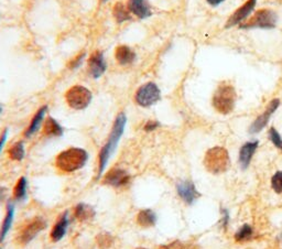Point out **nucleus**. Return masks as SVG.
<instances>
[{"mask_svg": "<svg viewBox=\"0 0 282 249\" xmlns=\"http://www.w3.org/2000/svg\"><path fill=\"white\" fill-rule=\"evenodd\" d=\"M90 73L94 78H99L106 71V62L103 53L95 52L88 61Z\"/></svg>", "mask_w": 282, "mask_h": 249, "instance_id": "nucleus-14", "label": "nucleus"}, {"mask_svg": "<svg viewBox=\"0 0 282 249\" xmlns=\"http://www.w3.org/2000/svg\"><path fill=\"white\" fill-rule=\"evenodd\" d=\"M258 144L259 142L256 141H248L246 143L243 144V147L239 150V160L238 162L240 164V168L243 170H246L249 167L251 159L254 157L255 152L258 149Z\"/></svg>", "mask_w": 282, "mask_h": 249, "instance_id": "nucleus-13", "label": "nucleus"}, {"mask_svg": "<svg viewBox=\"0 0 282 249\" xmlns=\"http://www.w3.org/2000/svg\"><path fill=\"white\" fill-rule=\"evenodd\" d=\"M27 196V179L21 177L16 183V186L13 188V199L21 201L26 199Z\"/></svg>", "mask_w": 282, "mask_h": 249, "instance_id": "nucleus-24", "label": "nucleus"}, {"mask_svg": "<svg viewBox=\"0 0 282 249\" xmlns=\"http://www.w3.org/2000/svg\"><path fill=\"white\" fill-rule=\"evenodd\" d=\"M0 249H2V248H0Z\"/></svg>", "mask_w": 282, "mask_h": 249, "instance_id": "nucleus-39", "label": "nucleus"}, {"mask_svg": "<svg viewBox=\"0 0 282 249\" xmlns=\"http://www.w3.org/2000/svg\"><path fill=\"white\" fill-rule=\"evenodd\" d=\"M204 165L206 170L213 174L226 172L231 167L228 151L224 147H214L207 150L204 157Z\"/></svg>", "mask_w": 282, "mask_h": 249, "instance_id": "nucleus-4", "label": "nucleus"}, {"mask_svg": "<svg viewBox=\"0 0 282 249\" xmlns=\"http://www.w3.org/2000/svg\"><path fill=\"white\" fill-rule=\"evenodd\" d=\"M116 60L122 65H127L136 60V53L129 47L120 46L116 49Z\"/></svg>", "mask_w": 282, "mask_h": 249, "instance_id": "nucleus-18", "label": "nucleus"}, {"mask_svg": "<svg viewBox=\"0 0 282 249\" xmlns=\"http://www.w3.org/2000/svg\"><path fill=\"white\" fill-rule=\"evenodd\" d=\"M130 180L129 174L122 169L110 170L104 178V183L114 188H122L128 184Z\"/></svg>", "mask_w": 282, "mask_h": 249, "instance_id": "nucleus-12", "label": "nucleus"}, {"mask_svg": "<svg viewBox=\"0 0 282 249\" xmlns=\"http://www.w3.org/2000/svg\"><path fill=\"white\" fill-rule=\"evenodd\" d=\"M128 9L140 19L151 16V9L148 0H129Z\"/></svg>", "mask_w": 282, "mask_h": 249, "instance_id": "nucleus-16", "label": "nucleus"}, {"mask_svg": "<svg viewBox=\"0 0 282 249\" xmlns=\"http://www.w3.org/2000/svg\"><path fill=\"white\" fill-rule=\"evenodd\" d=\"M229 223V213L227 210H223V226H224V229L226 230V227Z\"/></svg>", "mask_w": 282, "mask_h": 249, "instance_id": "nucleus-32", "label": "nucleus"}, {"mask_svg": "<svg viewBox=\"0 0 282 249\" xmlns=\"http://www.w3.org/2000/svg\"><path fill=\"white\" fill-rule=\"evenodd\" d=\"M8 155L11 160L14 161H21L25 158V146L22 141H18L11 146L10 149L8 150Z\"/></svg>", "mask_w": 282, "mask_h": 249, "instance_id": "nucleus-25", "label": "nucleus"}, {"mask_svg": "<svg viewBox=\"0 0 282 249\" xmlns=\"http://www.w3.org/2000/svg\"><path fill=\"white\" fill-rule=\"evenodd\" d=\"M252 229L251 226L248 224H245L240 227V230H238L235 234V240L239 241V243H244V241H247L252 237Z\"/></svg>", "mask_w": 282, "mask_h": 249, "instance_id": "nucleus-26", "label": "nucleus"}, {"mask_svg": "<svg viewBox=\"0 0 282 249\" xmlns=\"http://www.w3.org/2000/svg\"><path fill=\"white\" fill-rule=\"evenodd\" d=\"M176 191L181 199L189 205L194 203L201 196V193L196 190L194 183L191 181H180L176 184Z\"/></svg>", "mask_w": 282, "mask_h": 249, "instance_id": "nucleus-11", "label": "nucleus"}, {"mask_svg": "<svg viewBox=\"0 0 282 249\" xmlns=\"http://www.w3.org/2000/svg\"><path fill=\"white\" fill-rule=\"evenodd\" d=\"M271 188L276 193H282V171H278L271 178Z\"/></svg>", "mask_w": 282, "mask_h": 249, "instance_id": "nucleus-28", "label": "nucleus"}, {"mask_svg": "<svg viewBox=\"0 0 282 249\" xmlns=\"http://www.w3.org/2000/svg\"><path fill=\"white\" fill-rule=\"evenodd\" d=\"M161 98V92L157 84L152 82L140 86L135 95V100L141 107H150Z\"/></svg>", "mask_w": 282, "mask_h": 249, "instance_id": "nucleus-7", "label": "nucleus"}, {"mask_svg": "<svg viewBox=\"0 0 282 249\" xmlns=\"http://www.w3.org/2000/svg\"><path fill=\"white\" fill-rule=\"evenodd\" d=\"M43 133L48 137H61L63 135V128L54 118L49 117L44 123Z\"/></svg>", "mask_w": 282, "mask_h": 249, "instance_id": "nucleus-20", "label": "nucleus"}, {"mask_svg": "<svg viewBox=\"0 0 282 249\" xmlns=\"http://www.w3.org/2000/svg\"><path fill=\"white\" fill-rule=\"evenodd\" d=\"M137 249H148V248H137Z\"/></svg>", "mask_w": 282, "mask_h": 249, "instance_id": "nucleus-38", "label": "nucleus"}, {"mask_svg": "<svg viewBox=\"0 0 282 249\" xmlns=\"http://www.w3.org/2000/svg\"><path fill=\"white\" fill-rule=\"evenodd\" d=\"M84 57H85V53L79 54L77 57H75V58H74V60L72 61V63H71L70 67H71L72 69H77V68L79 67V65H80L82 61H83V58H84Z\"/></svg>", "mask_w": 282, "mask_h": 249, "instance_id": "nucleus-30", "label": "nucleus"}, {"mask_svg": "<svg viewBox=\"0 0 282 249\" xmlns=\"http://www.w3.org/2000/svg\"><path fill=\"white\" fill-rule=\"evenodd\" d=\"M94 214L95 212L91 205H87L84 203L77 204L75 211H74V215H75L78 221H86V219L93 217Z\"/></svg>", "mask_w": 282, "mask_h": 249, "instance_id": "nucleus-22", "label": "nucleus"}, {"mask_svg": "<svg viewBox=\"0 0 282 249\" xmlns=\"http://www.w3.org/2000/svg\"><path fill=\"white\" fill-rule=\"evenodd\" d=\"M256 5H257V0H247L246 3L241 5L239 8L228 18V20L225 24V28L228 29V28H233L244 24L245 21L249 18L251 12L254 11Z\"/></svg>", "mask_w": 282, "mask_h": 249, "instance_id": "nucleus-9", "label": "nucleus"}, {"mask_svg": "<svg viewBox=\"0 0 282 249\" xmlns=\"http://www.w3.org/2000/svg\"><path fill=\"white\" fill-rule=\"evenodd\" d=\"M6 194H7V189L6 188H0V201H3L5 199Z\"/></svg>", "mask_w": 282, "mask_h": 249, "instance_id": "nucleus-35", "label": "nucleus"}, {"mask_svg": "<svg viewBox=\"0 0 282 249\" xmlns=\"http://www.w3.org/2000/svg\"><path fill=\"white\" fill-rule=\"evenodd\" d=\"M2 112H3V108H2V106H0V114H2Z\"/></svg>", "mask_w": 282, "mask_h": 249, "instance_id": "nucleus-36", "label": "nucleus"}, {"mask_svg": "<svg viewBox=\"0 0 282 249\" xmlns=\"http://www.w3.org/2000/svg\"><path fill=\"white\" fill-rule=\"evenodd\" d=\"M13 216H14V206L9 202L8 204H7V212H6L4 221H3L2 229H0V243H3V241L5 240L7 234H8V232L11 229V225L13 222Z\"/></svg>", "mask_w": 282, "mask_h": 249, "instance_id": "nucleus-17", "label": "nucleus"}, {"mask_svg": "<svg viewBox=\"0 0 282 249\" xmlns=\"http://www.w3.org/2000/svg\"><path fill=\"white\" fill-rule=\"evenodd\" d=\"M268 137L270 139V141L273 143L274 147L278 148L282 152V137L278 133V130L276 128H274V127H271L269 129Z\"/></svg>", "mask_w": 282, "mask_h": 249, "instance_id": "nucleus-27", "label": "nucleus"}, {"mask_svg": "<svg viewBox=\"0 0 282 249\" xmlns=\"http://www.w3.org/2000/svg\"><path fill=\"white\" fill-rule=\"evenodd\" d=\"M7 136H8V130H5L4 133L2 134V136H0V152H2L3 150V147L4 144L6 143V140H7Z\"/></svg>", "mask_w": 282, "mask_h": 249, "instance_id": "nucleus-33", "label": "nucleus"}, {"mask_svg": "<svg viewBox=\"0 0 282 249\" xmlns=\"http://www.w3.org/2000/svg\"><path fill=\"white\" fill-rule=\"evenodd\" d=\"M126 123H127V117H126V115L124 113L118 114V116L115 119V122L113 125V128H111L108 140L99 152L97 179H99L102 177L103 172L106 169L110 157L113 156V153L115 152L117 146H118V142H119L122 136L124 135Z\"/></svg>", "mask_w": 282, "mask_h": 249, "instance_id": "nucleus-1", "label": "nucleus"}, {"mask_svg": "<svg viewBox=\"0 0 282 249\" xmlns=\"http://www.w3.org/2000/svg\"><path fill=\"white\" fill-rule=\"evenodd\" d=\"M46 229V222L42 218H35L32 222L25 226L22 231L19 233L18 241L21 245H27L38 235L40 232Z\"/></svg>", "mask_w": 282, "mask_h": 249, "instance_id": "nucleus-10", "label": "nucleus"}, {"mask_svg": "<svg viewBox=\"0 0 282 249\" xmlns=\"http://www.w3.org/2000/svg\"><path fill=\"white\" fill-rule=\"evenodd\" d=\"M279 106H280V100L278 98L272 99L268 104V106H267L266 111L261 115H259L257 118L252 121V123L249 127V134L256 135V134L260 133V131L267 126V125H268L271 116L276 113Z\"/></svg>", "mask_w": 282, "mask_h": 249, "instance_id": "nucleus-8", "label": "nucleus"}, {"mask_svg": "<svg viewBox=\"0 0 282 249\" xmlns=\"http://www.w3.org/2000/svg\"><path fill=\"white\" fill-rule=\"evenodd\" d=\"M161 249H183V245L180 243V241H174L172 244L161 247Z\"/></svg>", "mask_w": 282, "mask_h": 249, "instance_id": "nucleus-31", "label": "nucleus"}, {"mask_svg": "<svg viewBox=\"0 0 282 249\" xmlns=\"http://www.w3.org/2000/svg\"><path fill=\"white\" fill-rule=\"evenodd\" d=\"M47 109H48L47 106H42L39 111L36 112V114L33 116L30 125H29V127L26 130V133H25L26 137H31L32 135H34L36 133V131L39 130L41 123L43 121L44 115H46V113H47Z\"/></svg>", "mask_w": 282, "mask_h": 249, "instance_id": "nucleus-19", "label": "nucleus"}, {"mask_svg": "<svg viewBox=\"0 0 282 249\" xmlns=\"http://www.w3.org/2000/svg\"><path fill=\"white\" fill-rule=\"evenodd\" d=\"M236 100L237 94L234 86L229 83H221L213 95L212 104L217 113L228 115L234 111Z\"/></svg>", "mask_w": 282, "mask_h": 249, "instance_id": "nucleus-3", "label": "nucleus"}, {"mask_svg": "<svg viewBox=\"0 0 282 249\" xmlns=\"http://www.w3.org/2000/svg\"><path fill=\"white\" fill-rule=\"evenodd\" d=\"M206 2H207V4H209V5L212 6V7H217V6H219L220 4L224 3L225 0H206Z\"/></svg>", "mask_w": 282, "mask_h": 249, "instance_id": "nucleus-34", "label": "nucleus"}, {"mask_svg": "<svg viewBox=\"0 0 282 249\" xmlns=\"http://www.w3.org/2000/svg\"><path fill=\"white\" fill-rule=\"evenodd\" d=\"M93 95L91 91L82 85L72 86L71 89L66 92L65 99L69 106L76 111H82L85 109L91 104Z\"/></svg>", "mask_w": 282, "mask_h": 249, "instance_id": "nucleus-6", "label": "nucleus"}, {"mask_svg": "<svg viewBox=\"0 0 282 249\" xmlns=\"http://www.w3.org/2000/svg\"><path fill=\"white\" fill-rule=\"evenodd\" d=\"M277 23L276 12L271 9H260L241 24L240 29H272L277 26Z\"/></svg>", "mask_w": 282, "mask_h": 249, "instance_id": "nucleus-5", "label": "nucleus"}, {"mask_svg": "<svg viewBox=\"0 0 282 249\" xmlns=\"http://www.w3.org/2000/svg\"><path fill=\"white\" fill-rule=\"evenodd\" d=\"M100 2H102V3H106V2H107V0H100Z\"/></svg>", "mask_w": 282, "mask_h": 249, "instance_id": "nucleus-37", "label": "nucleus"}, {"mask_svg": "<svg viewBox=\"0 0 282 249\" xmlns=\"http://www.w3.org/2000/svg\"><path fill=\"white\" fill-rule=\"evenodd\" d=\"M113 13H114V17L116 18L118 24H123V23H125V21H127V20L130 19V13H129L128 7L124 6L120 3H118V4L115 5Z\"/></svg>", "mask_w": 282, "mask_h": 249, "instance_id": "nucleus-23", "label": "nucleus"}, {"mask_svg": "<svg viewBox=\"0 0 282 249\" xmlns=\"http://www.w3.org/2000/svg\"><path fill=\"white\" fill-rule=\"evenodd\" d=\"M88 160V153L82 148H70L56 157L55 164L63 172H75L83 168Z\"/></svg>", "mask_w": 282, "mask_h": 249, "instance_id": "nucleus-2", "label": "nucleus"}, {"mask_svg": "<svg viewBox=\"0 0 282 249\" xmlns=\"http://www.w3.org/2000/svg\"><path fill=\"white\" fill-rule=\"evenodd\" d=\"M68 227H69V216H68V212H65V213H63L60 216V218L57 219L56 223L53 226V229L51 231L50 237L52 241H54V243L60 241L65 236Z\"/></svg>", "mask_w": 282, "mask_h": 249, "instance_id": "nucleus-15", "label": "nucleus"}, {"mask_svg": "<svg viewBox=\"0 0 282 249\" xmlns=\"http://www.w3.org/2000/svg\"><path fill=\"white\" fill-rule=\"evenodd\" d=\"M157 222V215L151 210H143L137 215V223L143 227H151Z\"/></svg>", "mask_w": 282, "mask_h": 249, "instance_id": "nucleus-21", "label": "nucleus"}, {"mask_svg": "<svg viewBox=\"0 0 282 249\" xmlns=\"http://www.w3.org/2000/svg\"><path fill=\"white\" fill-rule=\"evenodd\" d=\"M158 127H160V123L158 121H154V120H150L148 121L146 125H145V130L146 131H153L157 129Z\"/></svg>", "mask_w": 282, "mask_h": 249, "instance_id": "nucleus-29", "label": "nucleus"}]
</instances>
